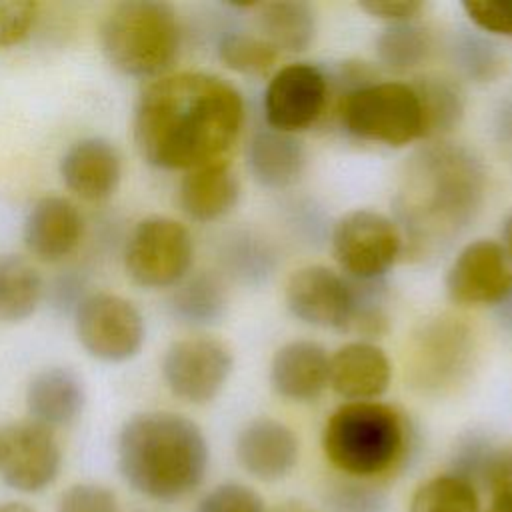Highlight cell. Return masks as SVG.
<instances>
[{"label": "cell", "mask_w": 512, "mask_h": 512, "mask_svg": "<svg viewBox=\"0 0 512 512\" xmlns=\"http://www.w3.org/2000/svg\"><path fill=\"white\" fill-rule=\"evenodd\" d=\"M246 118L244 98L220 76L178 72L150 82L134 106L140 156L164 170L224 162Z\"/></svg>", "instance_id": "obj_1"}, {"label": "cell", "mask_w": 512, "mask_h": 512, "mask_svg": "<svg viewBox=\"0 0 512 512\" xmlns=\"http://www.w3.org/2000/svg\"><path fill=\"white\" fill-rule=\"evenodd\" d=\"M116 456L122 478L136 492L154 500H176L204 480L210 452L194 420L154 410L124 422Z\"/></svg>", "instance_id": "obj_2"}, {"label": "cell", "mask_w": 512, "mask_h": 512, "mask_svg": "<svg viewBox=\"0 0 512 512\" xmlns=\"http://www.w3.org/2000/svg\"><path fill=\"white\" fill-rule=\"evenodd\" d=\"M482 162L464 146L432 144L408 162L400 214L416 240L434 242L466 228L484 200Z\"/></svg>", "instance_id": "obj_3"}, {"label": "cell", "mask_w": 512, "mask_h": 512, "mask_svg": "<svg viewBox=\"0 0 512 512\" xmlns=\"http://www.w3.org/2000/svg\"><path fill=\"white\" fill-rule=\"evenodd\" d=\"M408 446L404 414L376 400L338 406L322 430L324 456L354 478H376L394 470L406 458Z\"/></svg>", "instance_id": "obj_4"}, {"label": "cell", "mask_w": 512, "mask_h": 512, "mask_svg": "<svg viewBox=\"0 0 512 512\" xmlns=\"http://www.w3.org/2000/svg\"><path fill=\"white\" fill-rule=\"evenodd\" d=\"M106 60L128 76H160L178 56L182 30L172 4L126 0L110 8L100 24Z\"/></svg>", "instance_id": "obj_5"}, {"label": "cell", "mask_w": 512, "mask_h": 512, "mask_svg": "<svg viewBox=\"0 0 512 512\" xmlns=\"http://www.w3.org/2000/svg\"><path fill=\"white\" fill-rule=\"evenodd\" d=\"M340 120L348 134L392 148L426 136L420 96L404 82H368L352 88L340 102Z\"/></svg>", "instance_id": "obj_6"}, {"label": "cell", "mask_w": 512, "mask_h": 512, "mask_svg": "<svg viewBox=\"0 0 512 512\" xmlns=\"http://www.w3.org/2000/svg\"><path fill=\"white\" fill-rule=\"evenodd\" d=\"M472 358L474 338L460 318H430L412 338L408 358L410 382L422 394H442L468 376Z\"/></svg>", "instance_id": "obj_7"}, {"label": "cell", "mask_w": 512, "mask_h": 512, "mask_svg": "<svg viewBox=\"0 0 512 512\" xmlns=\"http://www.w3.org/2000/svg\"><path fill=\"white\" fill-rule=\"evenodd\" d=\"M194 260V240L188 228L168 216L140 220L128 236L124 266L128 276L144 288L178 286Z\"/></svg>", "instance_id": "obj_8"}, {"label": "cell", "mask_w": 512, "mask_h": 512, "mask_svg": "<svg viewBox=\"0 0 512 512\" xmlns=\"http://www.w3.org/2000/svg\"><path fill=\"white\" fill-rule=\"evenodd\" d=\"M400 226L386 214L356 208L338 218L332 230V254L358 282L382 278L402 252Z\"/></svg>", "instance_id": "obj_9"}, {"label": "cell", "mask_w": 512, "mask_h": 512, "mask_svg": "<svg viewBox=\"0 0 512 512\" xmlns=\"http://www.w3.org/2000/svg\"><path fill=\"white\" fill-rule=\"evenodd\" d=\"M74 330L82 348L102 362H126L144 344V318L126 298L92 292L74 306Z\"/></svg>", "instance_id": "obj_10"}, {"label": "cell", "mask_w": 512, "mask_h": 512, "mask_svg": "<svg viewBox=\"0 0 512 512\" xmlns=\"http://www.w3.org/2000/svg\"><path fill=\"white\" fill-rule=\"evenodd\" d=\"M232 366V352L222 340L190 336L168 346L162 358V378L180 400L208 404L222 392Z\"/></svg>", "instance_id": "obj_11"}, {"label": "cell", "mask_w": 512, "mask_h": 512, "mask_svg": "<svg viewBox=\"0 0 512 512\" xmlns=\"http://www.w3.org/2000/svg\"><path fill=\"white\" fill-rule=\"evenodd\" d=\"M284 300L290 314L304 324L348 330L356 316L360 294L332 268L310 264L288 276Z\"/></svg>", "instance_id": "obj_12"}, {"label": "cell", "mask_w": 512, "mask_h": 512, "mask_svg": "<svg viewBox=\"0 0 512 512\" xmlns=\"http://www.w3.org/2000/svg\"><path fill=\"white\" fill-rule=\"evenodd\" d=\"M62 464V452L52 430L24 420L0 430V476L18 492L34 494L50 486Z\"/></svg>", "instance_id": "obj_13"}, {"label": "cell", "mask_w": 512, "mask_h": 512, "mask_svg": "<svg viewBox=\"0 0 512 512\" xmlns=\"http://www.w3.org/2000/svg\"><path fill=\"white\" fill-rule=\"evenodd\" d=\"M446 292L460 306H488L512 296V264L500 242L478 238L462 246L446 272Z\"/></svg>", "instance_id": "obj_14"}, {"label": "cell", "mask_w": 512, "mask_h": 512, "mask_svg": "<svg viewBox=\"0 0 512 512\" xmlns=\"http://www.w3.org/2000/svg\"><path fill=\"white\" fill-rule=\"evenodd\" d=\"M328 82L318 66L294 62L280 68L264 90V118L272 130L296 134L324 112Z\"/></svg>", "instance_id": "obj_15"}, {"label": "cell", "mask_w": 512, "mask_h": 512, "mask_svg": "<svg viewBox=\"0 0 512 512\" xmlns=\"http://www.w3.org/2000/svg\"><path fill=\"white\" fill-rule=\"evenodd\" d=\"M60 176L82 200L100 202L110 198L122 180V156L108 138L88 136L64 152Z\"/></svg>", "instance_id": "obj_16"}, {"label": "cell", "mask_w": 512, "mask_h": 512, "mask_svg": "<svg viewBox=\"0 0 512 512\" xmlns=\"http://www.w3.org/2000/svg\"><path fill=\"white\" fill-rule=\"evenodd\" d=\"M298 438L284 422L274 418L250 420L236 438V460L256 480L276 482L298 462Z\"/></svg>", "instance_id": "obj_17"}, {"label": "cell", "mask_w": 512, "mask_h": 512, "mask_svg": "<svg viewBox=\"0 0 512 512\" xmlns=\"http://www.w3.org/2000/svg\"><path fill=\"white\" fill-rule=\"evenodd\" d=\"M84 220L74 202L62 196H44L32 204L24 220V244L42 262H60L76 250Z\"/></svg>", "instance_id": "obj_18"}, {"label": "cell", "mask_w": 512, "mask_h": 512, "mask_svg": "<svg viewBox=\"0 0 512 512\" xmlns=\"http://www.w3.org/2000/svg\"><path fill=\"white\" fill-rule=\"evenodd\" d=\"M392 378L386 352L368 340H354L340 346L330 356L328 384L350 402H370L380 398Z\"/></svg>", "instance_id": "obj_19"}, {"label": "cell", "mask_w": 512, "mask_h": 512, "mask_svg": "<svg viewBox=\"0 0 512 512\" xmlns=\"http://www.w3.org/2000/svg\"><path fill=\"white\" fill-rule=\"evenodd\" d=\"M330 356L314 340L282 344L270 362L272 390L290 402H312L328 386Z\"/></svg>", "instance_id": "obj_20"}, {"label": "cell", "mask_w": 512, "mask_h": 512, "mask_svg": "<svg viewBox=\"0 0 512 512\" xmlns=\"http://www.w3.org/2000/svg\"><path fill=\"white\" fill-rule=\"evenodd\" d=\"M84 400L82 378L68 366H50L36 372L26 388V406L32 420L48 428L74 422L84 408Z\"/></svg>", "instance_id": "obj_21"}, {"label": "cell", "mask_w": 512, "mask_h": 512, "mask_svg": "<svg viewBox=\"0 0 512 512\" xmlns=\"http://www.w3.org/2000/svg\"><path fill=\"white\" fill-rule=\"evenodd\" d=\"M238 198L240 182L226 160L188 170L178 188L182 212L196 222H214L226 216Z\"/></svg>", "instance_id": "obj_22"}, {"label": "cell", "mask_w": 512, "mask_h": 512, "mask_svg": "<svg viewBox=\"0 0 512 512\" xmlns=\"http://www.w3.org/2000/svg\"><path fill=\"white\" fill-rule=\"evenodd\" d=\"M246 166L260 186L286 188L300 178L306 166V150L294 134L268 128L250 138Z\"/></svg>", "instance_id": "obj_23"}, {"label": "cell", "mask_w": 512, "mask_h": 512, "mask_svg": "<svg viewBox=\"0 0 512 512\" xmlns=\"http://www.w3.org/2000/svg\"><path fill=\"white\" fill-rule=\"evenodd\" d=\"M256 10L260 36L278 52H302L316 36V12L302 0H276L250 4Z\"/></svg>", "instance_id": "obj_24"}, {"label": "cell", "mask_w": 512, "mask_h": 512, "mask_svg": "<svg viewBox=\"0 0 512 512\" xmlns=\"http://www.w3.org/2000/svg\"><path fill=\"white\" fill-rule=\"evenodd\" d=\"M40 272L18 254L0 256V320L22 322L30 318L42 298Z\"/></svg>", "instance_id": "obj_25"}, {"label": "cell", "mask_w": 512, "mask_h": 512, "mask_svg": "<svg viewBox=\"0 0 512 512\" xmlns=\"http://www.w3.org/2000/svg\"><path fill=\"white\" fill-rule=\"evenodd\" d=\"M172 312L184 324H214L226 312V292L214 276L196 274L178 284L172 296Z\"/></svg>", "instance_id": "obj_26"}, {"label": "cell", "mask_w": 512, "mask_h": 512, "mask_svg": "<svg viewBox=\"0 0 512 512\" xmlns=\"http://www.w3.org/2000/svg\"><path fill=\"white\" fill-rule=\"evenodd\" d=\"M408 512H480L476 486L450 472L418 486Z\"/></svg>", "instance_id": "obj_27"}, {"label": "cell", "mask_w": 512, "mask_h": 512, "mask_svg": "<svg viewBox=\"0 0 512 512\" xmlns=\"http://www.w3.org/2000/svg\"><path fill=\"white\" fill-rule=\"evenodd\" d=\"M420 96L426 136L452 130L464 114V94L450 78L426 76L418 84H412Z\"/></svg>", "instance_id": "obj_28"}, {"label": "cell", "mask_w": 512, "mask_h": 512, "mask_svg": "<svg viewBox=\"0 0 512 512\" xmlns=\"http://www.w3.org/2000/svg\"><path fill=\"white\" fill-rule=\"evenodd\" d=\"M432 38L426 28L414 22L390 24L376 40V52L382 64L394 70H410L428 58Z\"/></svg>", "instance_id": "obj_29"}, {"label": "cell", "mask_w": 512, "mask_h": 512, "mask_svg": "<svg viewBox=\"0 0 512 512\" xmlns=\"http://www.w3.org/2000/svg\"><path fill=\"white\" fill-rule=\"evenodd\" d=\"M218 58L220 62L246 76H262L270 72L280 56V52L262 36L230 32L218 40Z\"/></svg>", "instance_id": "obj_30"}, {"label": "cell", "mask_w": 512, "mask_h": 512, "mask_svg": "<svg viewBox=\"0 0 512 512\" xmlns=\"http://www.w3.org/2000/svg\"><path fill=\"white\" fill-rule=\"evenodd\" d=\"M196 512H264V500L246 484L226 482L212 488Z\"/></svg>", "instance_id": "obj_31"}, {"label": "cell", "mask_w": 512, "mask_h": 512, "mask_svg": "<svg viewBox=\"0 0 512 512\" xmlns=\"http://www.w3.org/2000/svg\"><path fill=\"white\" fill-rule=\"evenodd\" d=\"M38 8V2L30 0L0 2V48L20 44L30 34Z\"/></svg>", "instance_id": "obj_32"}, {"label": "cell", "mask_w": 512, "mask_h": 512, "mask_svg": "<svg viewBox=\"0 0 512 512\" xmlns=\"http://www.w3.org/2000/svg\"><path fill=\"white\" fill-rule=\"evenodd\" d=\"M462 10L480 30L512 38V0H464Z\"/></svg>", "instance_id": "obj_33"}, {"label": "cell", "mask_w": 512, "mask_h": 512, "mask_svg": "<svg viewBox=\"0 0 512 512\" xmlns=\"http://www.w3.org/2000/svg\"><path fill=\"white\" fill-rule=\"evenodd\" d=\"M56 512H120L116 496L100 484H74L58 500Z\"/></svg>", "instance_id": "obj_34"}, {"label": "cell", "mask_w": 512, "mask_h": 512, "mask_svg": "<svg viewBox=\"0 0 512 512\" xmlns=\"http://www.w3.org/2000/svg\"><path fill=\"white\" fill-rule=\"evenodd\" d=\"M478 482L490 490L492 498L512 496V442L490 446Z\"/></svg>", "instance_id": "obj_35"}, {"label": "cell", "mask_w": 512, "mask_h": 512, "mask_svg": "<svg viewBox=\"0 0 512 512\" xmlns=\"http://www.w3.org/2000/svg\"><path fill=\"white\" fill-rule=\"evenodd\" d=\"M384 496L378 490L362 484L338 486L328 494L332 512H384Z\"/></svg>", "instance_id": "obj_36"}, {"label": "cell", "mask_w": 512, "mask_h": 512, "mask_svg": "<svg viewBox=\"0 0 512 512\" xmlns=\"http://www.w3.org/2000/svg\"><path fill=\"white\" fill-rule=\"evenodd\" d=\"M358 6L366 14L388 24L414 22V18L424 10V2L420 0H364Z\"/></svg>", "instance_id": "obj_37"}, {"label": "cell", "mask_w": 512, "mask_h": 512, "mask_svg": "<svg viewBox=\"0 0 512 512\" xmlns=\"http://www.w3.org/2000/svg\"><path fill=\"white\" fill-rule=\"evenodd\" d=\"M500 244H502V248H504V252H506V256L512 264V214H508L504 224H502V242Z\"/></svg>", "instance_id": "obj_38"}, {"label": "cell", "mask_w": 512, "mask_h": 512, "mask_svg": "<svg viewBox=\"0 0 512 512\" xmlns=\"http://www.w3.org/2000/svg\"><path fill=\"white\" fill-rule=\"evenodd\" d=\"M488 512H512V496H494Z\"/></svg>", "instance_id": "obj_39"}, {"label": "cell", "mask_w": 512, "mask_h": 512, "mask_svg": "<svg viewBox=\"0 0 512 512\" xmlns=\"http://www.w3.org/2000/svg\"><path fill=\"white\" fill-rule=\"evenodd\" d=\"M0 512H36V510L24 502H6V504H0Z\"/></svg>", "instance_id": "obj_40"}]
</instances>
